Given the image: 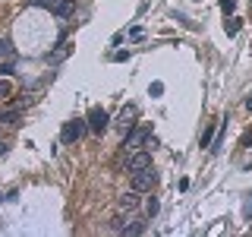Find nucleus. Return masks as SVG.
Wrapping results in <instances>:
<instances>
[{"mask_svg": "<svg viewBox=\"0 0 252 237\" xmlns=\"http://www.w3.org/2000/svg\"><path fill=\"white\" fill-rule=\"evenodd\" d=\"M110 228L120 231V234H142V231H145V221H142L139 215H132V212H126V218H123V212H120Z\"/></svg>", "mask_w": 252, "mask_h": 237, "instance_id": "obj_1", "label": "nucleus"}, {"mask_svg": "<svg viewBox=\"0 0 252 237\" xmlns=\"http://www.w3.org/2000/svg\"><path fill=\"white\" fill-rule=\"evenodd\" d=\"M85 130H89V120H82V117H76V120H66L60 130V139L66 142V146H73V142H79L85 136Z\"/></svg>", "mask_w": 252, "mask_h": 237, "instance_id": "obj_2", "label": "nucleus"}, {"mask_svg": "<svg viewBox=\"0 0 252 237\" xmlns=\"http://www.w3.org/2000/svg\"><path fill=\"white\" fill-rule=\"evenodd\" d=\"M148 139H152V130H148V126H132V130L123 136V146L129 149V152H136V149H142Z\"/></svg>", "mask_w": 252, "mask_h": 237, "instance_id": "obj_3", "label": "nucleus"}, {"mask_svg": "<svg viewBox=\"0 0 252 237\" xmlns=\"http://www.w3.org/2000/svg\"><path fill=\"white\" fill-rule=\"evenodd\" d=\"M136 117H139V108H136V105H123L120 114H117V130L126 136V133L136 126Z\"/></svg>", "mask_w": 252, "mask_h": 237, "instance_id": "obj_4", "label": "nucleus"}, {"mask_svg": "<svg viewBox=\"0 0 252 237\" xmlns=\"http://www.w3.org/2000/svg\"><path fill=\"white\" fill-rule=\"evenodd\" d=\"M85 120H89V130H92V133H98V136L110 126V117H107V111H104V108H92Z\"/></svg>", "mask_w": 252, "mask_h": 237, "instance_id": "obj_5", "label": "nucleus"}, {"mask_svg": "<svg viewBox=\"0 0 252 237\" xmlns=\"http://www.w3.org/2000/svg\"><path fill=\"white\" fill-rule=\"evenodd\" d=\"M155 184H158V174H155V168H142V171L132 174V190H139V193L152 190Z\"/></svg>", "mask_w": 252, "mask_h": 237, "instance_id": "obj_6", "label": "nucleus"}, {"mask_svg": "<svg viewBox=\"0 0 252 237\" xmlns=\"http://www.w3.org/2000/svg\"><path fill=\"white\" fill-rule=\"evenodd\" d=\"M142 168H152V152H142V149H136V155L129 158V164H126V171L129 174H136Z\"/></svg>", "mask_w": 252, "mask_h": 237, "instance_id": "obj_7", "label": "nucleus"}, {"mask_svg": "<svg viewBox=\"0 0 252 237\" xmlns=\"http://www.w3.org/2000/svg\"><path fill=\"white\" fill-rule=\"evenodd\" d=\"M117 209H120V212H136V209H139V190L123 193L120 199H117Z\"/></svg>", "mask_w": 252, "mask_h": 237, "instance_id": "obj_8", "label": "nucleus"}, {"mask_svg": "<svg viewBox=\"0 0 252 237\" xmlns=\"http://www.w3.org/2000/svg\"><path fill=\"white\" fill-rule=\"evenodd\" d=\"M54 16H57V19H69V16H76V3H73V0H60V3L54 6Z\"/></svg>", "mask_w": 252, "mask_h": 237, "instance_id": "obj_9", "label": "nucleus"}, {"mask_svg": "<svg viewBox=\"0 0 252 237\" xmlns=\"http://www.w3.org/2000/svg\"><path fill=\"white\" fill-rule=\"evenodd\" d=\"M0 60H16V47H13V41L10 38H3V41H0Z\"/></svg>", "mask_w": 252, "mask_h": 237, "instance_id": "obj_10", "label": "nucleus"}, {"mask_svg": "<svg viewBox=\"0 0 252 237\" xmlns=\"http://www.w3.org/2000/svg\"><path fill=\"white\" fill-rule=\"evenodd\" d=\"M13 95V82H10V76H3L0 79V101H6Z\"/></svg>", "mask_w": 252, "mask_h": 237, "instance_id": "obj_11", "label": "nucleus"}, {"mask_svg": "<svg viewBox=\"0 0 252 237\" xmlns=\"http://www.w3.org/2000/svg\"><path fill=\"white\" fill-rule=\"evenodd\" d=\"M66 54H69V44H60V47H57L54 54L47 51V60H51V63H57V60H63V57H66Z\"/></svg>", "mask_w": 252, "mask_h": 237, "instance_id": "obj_12", "label": "nucleus"}, {"mask_svg": "<svg viewBox=\"0 0 252 237\" xmlns=\"http://www.w3.org/2000/svg\"><path fill=\"white\" fill-rule=\"evenodd\" d=\"M158 209H161L158 196H148V202H145V215H148V218H155V215H158Z\"/></svg>", "mask_w": 252, "mask_h": 237, "instance_id": "obj_13", "label": "nucleus"}, {"mask_svg": "<svg viewBox=\"0 0 252 237\" xmlns=\"http://www.w3.org/2000/svg\"><path fill=\"white\" fill-rule=\"evenodd\" d=\"M224 29H227V35H236V32L243 29V19H236V16H230V19L224 22Z\"/></svg>", "mask_w": 252, "mask_h": 237, "instance_id": "obj_14", "label": "nucleus"}, {"mask_svg": "<svg viewBox=\"0 0 252 237\" xmlns=\"http://www.w3.org/2000/svg\"><path fill=\"white\" fill-rule=\"evenodd\" d=\"M0 123H19V111H0Z\"/></svg>", "mask_w": 252, "mask_h": 237, "instance_id": "obj_15", "label": "nucleus"}, {"mask_svg": "<svg viewBox=\"0 0 252 237\" xmlns=\"http://www.w3.org/2000/svg\"><path fill=\"white\" fill-rule=\"evenodd\" d=\"M211 142H215V126H208V130H205V136H202V146L211 149Z\"/></svg>", "mask_w": 252, "mask_h": 237, "instance_id": "obj_16", "label": "nucleus"}, {"mask_svg": "<svg viewBox=\"0 0 252 237\" xmlns=\"http://www.w3.org/2000/svg\"><path fill=\"white\" fill-rule=\"evenodd\" d=\"M161 92H164V82H152V89H148V95H152V98H161Z\"/></svg>", "mask_w": 252, "mask_h": 237, "instance_id": "obj_17", "label": "nucleus"}, {"mask_svg": "<svg viewBox=\"0 0 252 237\" xmlns=\"http://www.w3.org/2000/svg\"><path fill=\"white\" fill-rule=\"evenodd\" d=\"M220 10H224V16H230L236 10V3H233V0H220Z\"/></svg>", "mask_w": 252, "mask_h": 237, "instance_id": "obj_18", "label": "nucleus"}, {"mask_svg": "<svg viewBox=\"0 0 252 237\" xmlns=\"http://www.w3.org/2000/svg\"><path fill=\"white\" fill-rule=\"evenodd\" d=\"M243 215H246V218H252V193L246 196V202H243Z\"/></svg>", "mask_w": 252, "mask_h": 237, "instance_id": "obj_19", "label": "nucleus"}, {"mask_svg": "<svg viewBox=\"0 0 252 237\" xmlns=\"http://www.w3.org/2000/svg\"><path fill=\"white\" fill-rule=\"evenodd\" d=\"M243 149H252V133H246V136H243Z\"/></svg>", "mask_w": 252, "mask_h": 237, "instance_id": "obj_20", "label": "nucleus"}, {"mask_svg": "<svg viewBox=\"0 0 252 237\" xmlns=\"http://www.w3.org/2000/svg\"><path fill=\"white\" fill-rule=\"evenodd\" d=\"M246 111H252V95H249V98H246Z\"/></svg>", "mask_w": 252, "mask_h": 237, "instance_id": "obj_21", "label": "nucleus"}]
</instances>
